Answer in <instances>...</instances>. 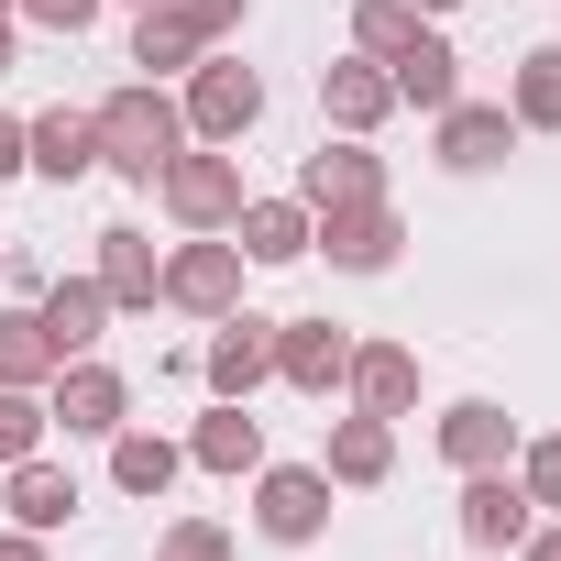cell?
I'll use <instances>...</instances> for the list:
<instances>
[{"instance_id":"obj_1","label":"cell","mask_w":561,"mask_h":561,"mask_svg":"<svg viewBox=\"0 0 561 561\" xmlns=\"http://www.w3.org/2000/svg\"><path fill=\"white\" fill-rule=\"evenodd\" d=\"M89 144H100V165H111V176L154 187V176L187 154V111H176L154 78H133V89H111V100L89 111Z\"/></svg>"},{"instance_id":"obj_2","label":"cell","mask_w":561,"mask_h":561,"mask_svg":"<svg viewBox=\"0 0 561 561\" xmlns=\"http://www.w3.org/2000/svg\"><path fill=\"white\" fill-rule=\"evenodd\" d=\"M154 187H165V209H176L187 231H231V220H242V165H231V154H176Z\"/></svg>"},{"instance_id":"obj_3","label":"cell","mask_w":561,"mask_h":561,"mask_svg":"<svg viewBox=\"0 0 561 561\" xmlns=\"http://www.w3.org/2000/svg\"><path fill=\"white\" fill-rule=\"evenodd\" d=\"M397 242H408V231H397L386 198H364V209H320V220H309V253H331L342 275H386Z\"/></svg>"},{"instance_id":"obj_4","label":"cell","mask_w":561,"mask_h":561,"mask_svg":"<svg viewBox=\"0 0 561 561\" xmlns=\"http://www.w3.org/2000/svg\"><path fill=\"white\" fill-rule=\"evenodd\" d=\"M253 122H264V78L253 67H198L187 78V133L198 144H242Z\"/></svg>"},{"instance_id":"obj_5","label":"cell","mask_w":561,"mask_h":561,"mask_svg":"<svg viewBox=\"0 0 561 561\" xmlns=\"http://www.w3.org/2000/svg\"><path fill=\"white\" fill-rule=\"evenodd\" d=\"M430 122H440V165H451V176H484V165L517 154V111H506V100H451V111H430Z\"/></svg>"},{"instance_id":"obj_6","label":"cell","mask_w":561,"mask_h":561,"mask_svg":"<svg viewBox=\"0 0 561 561\" xmlns=\"http://www.w3.org/2000/svg\"><path fill=\"white\" fill-rule=\"evenodd\" d=\"M364 198H386V165L364 154V133H342V144H320L309 165H298V209L320 220V209H364Z\"/></svg>"},{"instance_id":"obj_7","label":"cell","mask_w":561,"mask_h":561,"mask_svg":"<svg viewBox=\"0 0 561 561\" xmlns=\"http://www.w3.org/2000/svg\"><path fill=\"white\" fill-rule=\"evenodd\" d=\"M122 408H133V386H122L111 364H89V353H78V364H56V386H45V419H67L78 440H111V430H122Z\"/></svg>"},{"instance_id":"obj_8","label":"cell","mask_w":561,"mask_h":561,"mask_svg":"<svg viewBox=\"0 0 561 561\" xmlns=\"http://www.w3.org/2000/svg\"><path fill=\"white\" fill-rule=\"evenodd\" d=\"M165 298L198 309V320H231V309H242V242H187V253H165Z\"/></svg>"},{"instance_id":"obj_9","label":"cell","mask_w":561,"mask_h":561,"mask_svg":"<svg viewBox=\"0 0 561 561\" xmlns=\"http://www.w3.org/2000/svg\"><path fill=\"white\" fill-rule=\"evenodd\" d=\"M253 528H264V539H320V528H331V473L275 462V473L253 484Z\"/></svg>"},{"instance_id":"obj_10","label":"cell","mask_w":561,"mask_h":561,"mask_svg":"<svg viewBox=\"0 0 561 561\" xmlns=\"http://www.w3.org/2000/svg\"><path fill=\"white\" fill-rule=\"evenodd\" d=\"M275 375H287L298 397H331L353 375V331L342 320H275Z\"/></svg>"},{"instance_id":"obj_11","label":"cell","mask_w":561,"mask_h":561,"mask_svg":"<svg viewBox=\"0 0 561 561\" xmlns=\"http://www.w3.org/2000/svg\"><path fill=\"white\" fill-rule=\"evenodd\" d=\"M198 375H209L220 397H242V408H253V386L275 375V320H253V309H231V320H220V342L198 353Z\"/></svg>"},{"instance_id":"obj_12","label":"cell","mask_w":561,"mask_h":561,"mask_svg":"<svg viewBox=\"0 0 561 561\" xmlns=\"http://www.w3.org/2000/svg\"><path fill=\"white\" fill-rule=\"evenodd\" d=\"M528 528H539V506H528V484H506V462L462 484V539L473 550H517Z\"/></svg>"},{"instance_id":"obj_13","label":"cell","mask_w":561,"mask_h":561,"mask_svg":"<svg viewBox=\"0 0 561 561\" xmlns=\"http://www.w3.org/2000/svg\"><path fill=\"white\" fill-rule=\"evenodd\" d=\"M353 408L364 419H408V397H419V353L408 342H353Z\"/></svg>"},{"instance_id":"obj_14","label":"cell","mask_w":561,"mask_h":561,"mask_svg":"<svg viewBox=\"0 0 561 561\" xmlns=\"http://www.w3.org/2000/svg\"><path fill=\"white\" fill-rule=\"evenodd\" d=\"M100 298H111V309H154V298H165V264H154V242H144L133 220L100 231Z\"/></svg>"},{"instance_id":"obj_15","label":"cell","mask_w":561,"mask_h":561,"mask_svg":"<svg viewBox=\"0 0 561 561\" xmlns=\"http://www.w3.org/2000/svg\"><path fill=\"white\" fill-rule=\"evenodd\" d=\"M320 111H331L342 133H375V122L397 111V78H386L375 56H342V67H320Z\"/></svg>"},{"instance_id":"obj_16","label":"cell","mask_w":561,"mask_h":561,"mask_svg":"<svg viewBox=\"0 0 561 561\" xmlns=\"http://www.w3.org/2000/svg\"><path fill=\"white\" fill-rule=\"evenodd\" d=\"M386 78H397V100H408V111H451V100H462V56H451L430 23H419V45H408V56H386Z\"/></svg>"},{"instance_id":"obj_17","label":"cell","mask_w":561,"mask_h":561,"mask_svg":"<svg viewBox=\"0 0 561 561\" xmlns=\"http://www.w3.org/2000/svg\"><path fill=\"white\" fill-rule=\"evenodd\" d=\"M440 451H451V462H462V473H495V462H506V451H517V419H506V408H495V397H462V408H451V419H440Z\"/></svg>"},{"instance_id":"obj_18","label":"cell","mask_w":561,"mask_h":561,"mask_svg":"<svg viewBox=\"0 0 561 561\" xmlns=\"http://www.w3.org/2000/svg\"><path fill=\"white\" fill-rule=\"evenodd\" d=\"M231 242H242V264H298L309 253V209L298 198H242Z\"/></svg>"},{"instance_id":"obj_19","label":"cell","mask_w":561,"mask_h":561,"mask_svg":"<svg viewBox=\"0 0 561 561\" xmlns=\"http://www.w3.org/2000/svg\"><path fill=\"white\" fill-rule=\"evenodd\" d=\"M23 165H45L56 187H78V176L100 165V144H89V111H45V122H23Z\"/></svg>"},{"instance_id":"obj_20","label":"cell","mask_w":561,"mask_h":561,"mask_svg":"<svg viewBox=\"0 0 561 561\" xmlns=\"http://www.w3.org/2000/svg\"><path fill=\"white\" fill-rule=\"evenodd\" d=\"M67 517H78V484H67V473H56L45 451H23V462H12V528H34V539H56Z\"/></svg>"},{"instance_id":"obj_21","label":"cell","mask_w":561,"mask_h":561,"mask_svg":"<svg viewBox=\"0 0 561 561\" xmlns=\"http://www.w3.org/2000/svg\"><path fill=\"white\" fill-rule=\"evenodd\" d=\"M100 320H111L100 275H45V331H56V353H67V364H78V353L100 342Z\"/></svg>"},{"instance_id":"obj_22","label":"cell","mask_w":561,"mask_h":561,"mask_svg":"<svg viewBox=\"0 0 561 561\" xmlns=\"http://www.w3.org/2000/svg\"><path fill=\"white\" fill-rule=\"evenodd\" d=\"M209 473H264V419L242 408V397H220V419H198V440H187Z\"/></svg>"},{"instance_id":"obj_23","label":"cell","mask_w":561,"mask_h":561,"mask_svg":"<svg viewBox=\"0 0 561 561\" xmlns=\"http://www.w3.org/2000/svg\"><path fill=\"white\" fill-rule=\"evenodd\" d=\"M56 364H67V353H56L45 309H12V320H0V386H34V397H45V386H56Z\"/></svg>"},{"instance_id":"obj_24","label":"cell","mask_w":561,"mask_h":561,"mask_svg":"<svg viewBox=\"0 0 561 561\" xmlns=\"http://www.w3.org/2000/svg\"><path fill=\"white\" fill-rule=\"evenodd\" d=\"M320 473H331V484H386V473H397V430H386V419H342Z\"/></svg>"},{"instance_id":"obj_25","label":"cell","mask_w":561,"mask_h":561,"mask_svg":"<svg viewBox=\"0 0 561 561\" xmlns=\"http://www.w3.org/2000/svg\"><path fill=\"white\" fill-rule=\"evenodd\" d=\"M111 484L122 495H165L176 484V440L165 430H111Z\"/></svg>"},{"instance_id":"obj_26","label":"cell","mask_w":561,"mask_h":561,"mask_svg":"<svg viewBox=\"0 0 561 561\" xmlns=\"http://www.w3.org/2000/svg\"><path fill=\"white\" fill-rule=\"evenodd\" d=\"M506 111H517V133H561V45H528V56H517Z\"/></svg>"},{"instance_id":"obj_27","label":"cell","mask_w":561,"mask_h":561,"mask_svg":"<svg viewBox=\"0 0 561 561\" xmlns=\"http://www.w3.org/2000/svg\"><path fill=\"white\" fill-rule=\"evenodd\" d=\"M419 23H430L419 0H364V12H353V45L386 67V56H408V45H419Z\"/></svg>"},{"instance_id":"obj_28","label":"cell","mask_w":561,"mask_h":561,"mask_svg":"<svg viewBox=\"0 0 561 561\" xmlns=\"http://www.w3.org/2000/svg\"><path fill=\"white\" fill-rule=\"evenodd\" d=\"M198 56V34L165 12V0H144V23H133V67H187Z\"/></svg>"},{"instance_id":"obj_29","label":"cell","mask_w":561,"mask_h":561,"mask_svg":"<svg viewBox=\"0 0 561 561\" xmlns=\"http://www.w3.org/2000/svg\"><path fill=\"white\" fill-rule=\"evenodd\" d=\"M23 451H45V397L34 386H0V473H12Z\"/></svg>"},{"instance_id":"obj_30","label":"cell","mask_w":561,"mask_h":561,"mask_svg":"<svg viewBox=\"0 0 561 561\" xmlns=\"http://www.w3.org/2000/svg\"><path fill=\"white\" fill-rule=\"evenodd\" d=\"M165 12H176V23L198 34V45H220V34L242 23V0H165Z\"/></svg>"},{"instance_id":"obj_31","label":"cell","mask_w":561,"mask_h":561,"mask_svg":"<svg viewBox=\"0 0 561 561\" xmlns=\"http://www.w3.org/2000/svg\"><path fill=\"white\" fill-rule=\"evenodd\" d=\"M517 484H528V506H561V440H528V473Z\"/></svg>"},{"instance_id":"obj_32","label":"cell","mask_w":561,"mask_h":561,"mask_svg":"<svg viewBox=\"0 0 561 561\" xmlns=\"http://www.w3.org/2000/svg\"><path fill=\"white\" fill-rule=\"evenodd\" d=\"M165 561H231V539L209 517H187V528H165Z\"/></svg>"},{"instance_id":"obj_33","label":"cell","mask_w":561,"mask_h":561,"mask_svg":"<svg viewBox=\"0 0 561 561\" xmlns=\"http://www.w3.org/2000/svg\"><path fill=\"white\" fill-rule=\"evenodd\" d=\"M23 12H34L45 34H89V23H100V0H23Z\"/></svg>"},{"instance_id":"obj_34","label":"cell","mask_w":561,"mask_h":561,"mask_svg":"<svg viewBox=\"0 0 561 561\" xmlns=\"http://www.w3.org/2000/svg\"><path fill=\"white\" fill-rule=\"evenodd\" d=\"M0 561H45V539L34 528H0Z\"/></svg>"},{"instance_id":"obj_35","label":"cell","mask_w":561,"mask_h":561,"mask_svg":"<svg viewBox=\"0 0 561 561\" xmlns=\"http://www.w3.org/2000/svg\"><path fill=\"white\" fill-rule=\"evenodd\" d=\"M517 561H561V528H528V539H517Z\"/></svg>"},{"instance_id":"obj_36","label":"cell","mask_w":561,"mask_h":561,"mask_svg":"<svg viewBox=\"0 0 561 561\" xmlns=\"http://www.w3.org/2000/svg\"><path fill=\"white\" fill-rule=\"evenodd\" d=\"M12 165H23V122H12V111H0V176H12Z\"/></svg>"},{"instance_id":"obj_37","label":"cell","mask_w":561,"mask_h":561,"mask_svg":"<svg viewBox=\"0 0 561 561\" xmlns=\"http://www.w3.org/2000/svg\"><path fill=\"white\" fill-rule=\"evenodd\" d=\"M0 78H12V23H0Z\"/></svg>"},{"instance_id":"obj_38","label":"cell","mask_w":561,"mask_h":561,"mask_svg":"<svg viewBox=\"0 0 561 561\" xmlns=\"http://www.w3.org/2000/svg\"><path fill=\"white\" fill-rule=\"evenodd\" d=\"M419 12H451V0H419Z\"/></svg>"},{"instance_id":"obj_39","label":"cell","mask_w":561,"mask_h":561,"mask_svg":"<svg viewBox=\"0 0 561 561\" xmlns=\"http://www.w3.org/2000/svg\"><path fill=\"white\" fill-rule=\"evenodd\" d=\"M0 12H12V0H0Z\"/></svg>"}]
</instances>
